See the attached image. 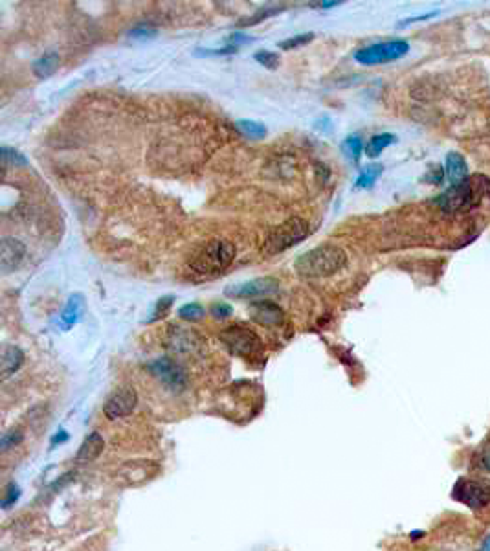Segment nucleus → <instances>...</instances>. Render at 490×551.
I'll use <instances>...</instances> for the list:
<instances>
[{"label":"nucleus","instance_id":"29","mask_svg":"<svg viewBox=\"0 0 490 551\" xmlns=\"http://www.w3.org/2000/svg\"><path fill=\"white\" fill-rule=\"evenodd\" d=\"M279 11H283V6H279V8H277V6H276V8H263V10L257 11V13L253 15V17H250V19L243 20V23H241V26H252V24H257L261 19H266V17H270V15L279 13Z\"/></svg>","mask_w":490,"mask_h":551},{"label":"nucleus","instance_id":"9","mask_svg":"<svg viewBox=\"0 0 490 551\" xmlns=\"http://www.w3.org/2000/svg\"><path fill=\"white\" fill-rule=\"evenodd\" d=\"M277 289H279V281L274 280V278H257V280L243 281L237 285H230L225 292L230 298L253 299L274 295V292H277Z\"/></svg>","mask_w":490,"mask_h":551},{"label":"nucleus","instance_id":"31","mask_svg":"<svg viewBox=\"0 0 490 551\" xmlns=\"http://www.w3.org/2000/svg\"><path fill=\"white\" fill-rule=\"evenodd\" d=\"M210 313H211V316L217 318V320H225V318L232 316V313H234V309H232V305L222 304V302H220V304L211 305Z\"/></svg>","mask_w":490,"mask_h":551},{"label":"nucleus","instance_id":"24","mask_svg":"<svg viewBox=\"0 0 490 551\" xmlns=\"http://www.w3.org/2000/svg\"><path fill=\"white\" fill-rule=\"evenodd\" d=\"M0 156H2V166H4V169L8 168L10 163H13V166H28V160L24 159L19 151L10 149V147H6V145L0 149Z\"/></svg>","mask_w":490,"mask_h":551},{"label":"nucleus","instance_id":"10","mask_svg":"<svg viewBox=\"0 0 490 551\" xmlns=\"http://www.w3.org/2000/svg\"><path fill=\"white\" fill-rule=\"evenodd\" d=\"M136 404H138L136 390L131 386H123L107 399L105 407H103V414L107 416V419H122V417L131 416Z\"/></svg>","mask_w":490,"mask_h":551},{"label":"nucleus","instance_id":"27","mask_svg":"<svg viewBox=\"0 0 490 551\" xmlns=\"http://www.w3.org/2000/svg\"><path fill=\"white\" fill-rule=\"evenodd\" d=\"M314 39V33H301V35H294V37L287 39V41L279 42L281 50H292V48L303 47L307 42H310Z\"/></svg>","mask_w":490,"mask_h":551},{"label":"nucleus","instance_id":"30","mask_svg":"<svg viewBox=\"0 0 490 551\" xmlns=\"http://www.w3.org/2000/svg\"><path fill=\"white\" fill-rule=\"evenodd\" d=\"M20 441H23V434H19V432H6L4 435H2V441H0V447H2V452H8L10 449H13L15 445H19Z\"/></svg>","mask_w":490,"mask_h":551},{"label":"nucleus","instance_id":"3","mask_svg":"<svg viewBox=\"0 0 490 551\" xmlns=\"http://www.w3.org/2000/svg\"><path fill=\"white\" fill-rule=\"evenodd\" d=\"M235 247L226 239H213L193 261V268L201 274H217L234 261Z\"/></svg>","mask_w":490,"mask_h":551},{"label":"nucleus","instance_id":"6","mask_svg":"<svg viewBox=\"0 0 490 551\" xmlns=\"http://www.w3.org/2000/svg\"><path fill=\"white\" fill-rule=\"evenodd\" d=\"M410 51V44L406 41H388L377 42L371 47L360 48L355 54V59L360 65H378V63L397 61Z\"/></svg>","mask_w":490,"mask_h":551},{"label":"nucleus","instance_id":"25","mask_svg":"<svg viewBox=\"0 0 490 551\" xmlns=\"http://www.w3.org/2000/svg\"><path fill=\"white\" fill-rule=\"evenodd\" d=\"M178 316L184 318V320H201L204 316V307L201 304H187L178 309Z\"/></svg>","mask_w":490,"mask_h":551},{"label":"nucleus","instance_id":"11","mask_svg":"<svg viewBox=\"0 0 490 551\" xmlns=\"http://www.w3.org/2000/svg\"><path fill=\"white\" fill-rule=\"evenodd\" d=\"M160 472V465L154 462H127L120 471L118 478L125 485H140L144 481L153 480Z\"/></svg>","mask_w":490,"mask_h":551},{"label":"nucleus","instance_id":"32","mask_svg":"<svg viewBox=\"0 0 490 551\" xmlns=\"http://www.w3.org/2000/svg\"><path fill=\"white\" fill-rule=\"evenodd\" d=\"M156 30H151V28H134L129 32V35L134 39H149V37H154L156 35Z\"/></svg>","mask_w":490,"mask_h":551},{"label":"nucleus","instance_id":"26","mask_svg":"<svg viewBox=\"0 0 490 551\" xmlns=\"http://www.w3.org/2000/svg\"><path fill=\"white\" fill-rule=\"evenodd\" d=\"M256 61L257 63H261L263 66H266V68H270V70H274V68H277V65H279V54H276V51H268V50H263V51H257L256 56Z\"/></svg>","mask_w":490,"mask_h":551},{"label":"nucleus","instance_id":"5","mask_svg":"<svg viewBox=\"0 0 490 551\" xmlns=\"http://www.w3.org/2000/svg\"><path fill=\"white\" fill-rule=\"evenodd\" d=\"M453 500L461 502L470 509H483L490 504V480L483 478H461L453 485Z\"/></svg>","mask_w":490,"mask_h":551},{"label":"nucleus","instance_id":"1","mask_svg":"<svg viewBox=\"0 0 490 551\" xmlns=\"http://www.w3.org/2000/svg\"><path fill=\"white\" fill-rule=\"evenodd\" d=\"M347 263L346 252L334 244H323L301 254L296 259L294 268L303 278H325L341 271Z\"/></svg>","mask_w":490,"mask_h":551},{"label":"nucleus","instance_id":"36","mask_svg":"<svg viewBox=\"0 0 490 551\" xmlns=\"http://www.w3.org/2000/svg\"><path fill=\"white\" fill-rule=\"evenodd\" d=\"M435 15H439V11H432V13L419 15V17H413V19L404 20V24H408V23H419V20H428V19H432V17H435ZM404 24H402V26H404Z\"/></svg>","mask_w":490,"mask_h":551},{"label":"nucleus","instance_id":"21","mask_svg":"<svg viewBox=\"0 0 490 551\" xmlns=\"http://www.w3.org/2000/svg\"><path fill=\"white\" fill-rule=\"evenodd\" d=\"M235 125L244 136L253 138V140H259V138H265L266 136V127L259 122H253V120H239Z\"/></svg>","mask_w":490,"mask_h":551},{"label":"nucleus","instance_id":"13","mask_svg":"<svg viewBox=\"0 0 490 551\" xmlns=\"http://www.w3.org/2000/svg\"><path fill=\"white\" fill-rule=\"evenodd\" d=\"M26 257V244L15 237H2L0 243V272L10 274L19 268Z\"/></svg>","mask_w":490,"mask_h":551},{"label":"nucleus","instance_id":"12","mask_svg":"<svg viewBox=\"0 0 490 551\" xmlns=\"http://www.w3.org/2000/svg\"><path fill=\"white\" fill-rule=\"evenodd\" d=\"M165 346L175 353H195L196 349H201L202 342L196 337L195 333L189 329H184L180 326H169L168 333H165Z\"/></svg>","mask_w":490,"mask_h":551},{"label":"nucleus","instance_id":"17","mask_svg":"<svg viewBox=\"0 0 490 551\" xmlns=\"http://www.w3.org/2000/svg\"><path fill=\"white\" fill-rule=\"evenodd\" d=\"M83 313H84L83 295L70 296V298H68V302H66L65 309H63V313H61L63 327H65V329H68V327H72L74 323L80 322L81 316H83Z\"/></svg>","mask_w":490,"mask_h":551},{"label":"nucleus","instance_id":"4","mask_svg":"<svg viewBox=\"0 0 490 551\" xmlns=\"http://www.w3.org/2000/svg\"><path fill=\"white\" fill-rule=\"evenodd\" d=\"M220 340L225 342L226 347L237 357H253L263 349L261 338L243 323L226 327L225 331L220 333Z\"/></svg>","mask_w":490,"mask_h":551},{"label":"nucleus","instance_id":"37","mask_svg":"<svg viewBox=\"0 0 490 551\" xmlns=\"http://www.w3.org/2000/svg\"><path fill=\"white\" fill-rule=\"evenodd\" d=\"M477 551H490V535L483 540V544H481V547Z\"/></svg>","mask_w":490,"mask_h":551},{"label":"nucleus","instance_id":"14","mask_svg":"<svg viewBox=\"0 0 490 551\" xmlns=\"http://www.w3.org/2000/svg\"><path fill=\"white\" fill-rule=\"evenodd\" d=\"M250 314L256 322L263 326H279L283 322V311L274 302H256L250 305Z\"/></svg>","mask_w":490,"mask_h":551},{"label":"nucleus","instance_id":"16","mask_svg":"<svg viewBox=\"0 0 490 551\" xmlns=\"http://www.w3.org/2000/svg\"><path fill=\"white\" fill-rule=\"evenodd\" d=\"M24 364V353L17 346H6L2 349V359H0V373L2 378H8L19 371L20 366Z\"/></svg>","mask_w":490,"mask_h":551},{"label":"nucleus","instance_id":"8","mask_svg":"<svg viewBox=\"0 0 490 551\" xmlns=\"http://www.w3.org/2000/svg\"><path fill=\"white\" fill-rule=\"evenodd\" d=\"M474 197H476V193H474L472 180L467 178L465 182L450 186L437 199V204L444 213H459V211H467L474 204Z\"/></svg>","mask_w":490,"mask_h":551},{"label":"nucleus","instance_id":"15","mask_svg":"<svg viewBox=\"0 0 490 551\" xmlns=\"http://www.w3.org/2000/svg\"><path fill=\"white\" fill-rule=\"evenodd\" d=\"M103 449H105V439H103V435L99 434V432H92L80 447V452L75 456V463L96 462V459L101 456Z\"/></svg>","mask_w":490,"mask_h":551},{"label":"nucleus","instance_id":"35","mask_svg":"<svg viewBox=\"0 0 490 551\" xmlns=\"http://www.w3.org/2000/svg\"><path fill=\"white\" fill-rule=\"evenodd\" d=\"M341 4V0H325V2H310L313 8H320V10H329V8H337Z\"/></svg>","mask_w":490,"mask_h":551},{"label":"nucleus","instance_id":"23","mask_svg":"<svg viewBox=\"0 0 490 551\" xmlns=\"http://www.w3.org/2000/svg\"><path fill=\"white\" fill-rule=\"evenodd\" d=\"M341 149L346 153V156L353 162H358L360 154H362V149H364V145H362V140H360V136H347L344 144H341Z\"/></svg>","mask_w":490,"mask_h":551},{"label":"nucleus","instance_id":"19","mask_svg":"<svg viewBox=\"0 0 490 551\" xmlns=\"http://www.w3.org/2000/svg\"><path fill=\"white\" fill-rule=\"evenodd\" d=\"M61 65V57L57 51H48L44 56H41L37 61L33 63V74L41 78V80H46L50 75H54Z\"/></svg>","mask_w":490,"mask_h":551},{"label":"nucleus","instance_id":"34","mask_svg":"<svg viewBox=\"0 0 490 551\" xmlns=\"http://www.w3.org/2000/svg\"><path fill=\"white\" fill-rule=\"evenodd\" d=\"M6 493H8V495H6V498H4V505H10L11 502H15V500H17V498H19V489L15 487V483H11V485L8 487V490H6Z\"/></svg>","mask_w":490,"mask_h":551},{"label":"nucleus","instance_id":"33","mask_svg":"<svg viewBox=\"0 0 490 551\" xmlns=\"http://www.w3.org/2000/svg\"><path fill=\"white\" fill-rule=\"evenodd\" d=\"M477 465L490 474V447H486V449L477 456Z\"/></svg>","mask_w":490,"mask_h":551},{"label":"nucleus","instance_id":"2","mask_svg":"<svg viewBox=\"0 0 490 551\" xmlns=\"http://www.w3.org/2000/svg\"><path fill=\"white\" fill-rule=\"evenodd\" d=\"M308 232H310V228H308L307 221L292 217V219L285 221L283 225L272 230L270 235L266 237L263 252H265V256H276V254L285 252L290 247L303 241Z\"/></svg>","mask_w":490,"mask_h":551},{"label":"nucleus","instance_id":"28","mask_svg":"<svg viewBox=\"0 0 490 551\" xmlns=\"http://www.w3.org/2000/svg\"><path fill=\"white\" fill-rule=\"evenodd\" d=\"M171 305H173V296H165V298H160L158 302H156V307H154L153 316L149 318V322H156V320H160V318L165 316L169 309H171Z\"/></svg>","mask_w":490,"mask_h":551},{"label":"nucleus","instance_id":"20","mask_svg":"<svg viewBox=\"0 0 490 551\" xmlns=\"http://www.w3.org/2000/svg\"><path fill=\"white\" fill-rule=\"evenodd\" d=\"M395 135H389V132H382V135H375L371 140L367 142V145H365V154L367 156H371V159H375V156H378V154L382 153L386 147H389L391 144H395Z\"/></svg>","mask_w":490,"mask_h":551},{"label":"nucleus","instance_id":"18","mask_svg":"<svg viewBox=\"0 0 490 551\" xmlns=\"http://www.w3.org/2000/svg\"><path fill=\"white\" fill-rule=\"evenodd\" d=\"M467 162L463 159L461 154L450 153L446 156V177H448L450 186H456V184H461L467 180Z\"/></svg>","mask_w":490,"mask_h":551},{"label":"nucleus","instance_id":"22","mask_svg":"<svg viewBox=\"0 0 490 551\" xmlns=\"http://www.w3.org/2000/svg\"><path fill=\"white\" fill-rule=\"evenodd\" d=\"M382 175V166H369V168L362 169V173L360 177L356 178V187H371L375 182H377V178Z\"/></svg>","mask_w":490,"mask_h":551},{"label":"nucleus","instance_id":"7","mask_svg":"<svg viewBox=\"0 0 490 551\" xmlns=\"http://www.w3.org/2000/svg\"><path fill=\"white\" fill-rule=\"evenodd\" d=\"M149 371L154 378H158L160 383L168 390L175 393H180L187 388V373L182 366L175 362L173 359L162 357V359L153 360L149 364Z\"/></svg>","mask_w":490,"mask_h":551}]
</instances>
